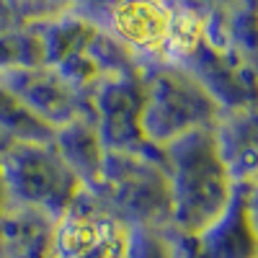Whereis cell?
Here are the masks:
<instances>
[{
    "label": "cell",
    "instance_id": "6da1fadb",
    "mask_svg": "<svg viewBox=\"0 0 258 258\" xmlns=\"http://www.w3.org/2000/svg\"><path fill=\"white\" fill-rule=\"evenodd\" d=\"M173 209L191 232H207L227 212L230 176L220 150L202 132L181 135L173 150Z\"/></svg>",
    "mask_w": 258,
    "mask_h": 258
},
{
    "label": "cell",
    "instance_id": "277c9868",
    "mask_svg": "<svg viewBox=\"0 0 258 258\" xmlns=\"http://www.w3.org/2000/svg\"><path fill=\"white\" fill-rule=\"evenodd\" d=\"M111 230L96 217H75L59 232V258H109Z\"/></svg>",
    "mask_w": 258,
    "mask_h": 258
},
{
    "label": "cell",
    "instance_id": "5b68a950",
    "mask_svg": "<svg viewBox=\"0 0 258 258\" xmlns=\"http://www.w3.org/2000/svg\"><path fill=\"white\" fill-rule=\"evenodd\" d=\"M129 258H155V255L150 253V250H145V253H140V255H129Z\"/></svg>",
    "mask_w": 258,
    "mask_h": 258
},
{
    "label": "cell",
    "instance_id": "7a4b0ae2",
    "mask_svg": "<svg viewBox=\"0 0 258 258\" xmlns=\"http://www.w3.org/2000/svg\"><path fill=\"white\" fill-rule=\"evenodd\" d=\"M114 29L129 44L153 52L186 41V29L163 0H121L114 8Z\"/></svg>",
    "mask_w": 258,
    "mask_h": 258
},
{
    "label": "cell",
    "instance_id": "3957f363",
    "mask_svg": "<svg viewBox=\"0 0 258 258\" xmlns=\"http://www.w3.org/2000/svg\"><path fill=\"white\" fill-rule=\"evenodd\" d=\"M8 178L24 199H36V202L57 199L54 194L59 191L64 194V183H68V173L62 170V165L54 163L47 153H39V150L13 153Z\"/></svg>",
    "mask_w": 258,
    "mask_h": 258
}]
</instances>
